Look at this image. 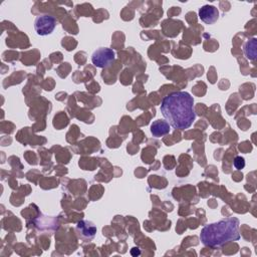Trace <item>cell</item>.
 <instances>
[{"instance_id": "1", "label": "cell", "mask_w": 257, "mask_h": 257, "mask_svg": "<svg viewBox=\"0 0 257 257\" xmlns=\"http://www.w3.org/2000/svg\"><path fill=\"white\" fill-rule=\"evenodd\" d=\"M161 113L174 129H189L196 120L194 99L186 92H175L165 97L161 103Z\"/></svg>"}, {"instance_id": "2", "label": "cell", "mask_w": 257, "mask_h": 257, "mask_svg": "<svg viewBox=\"0 0 257 257\" xmlns=\"http://www.w3.org/2000/svg\"><path fill=\"white\" fill-rule=\"evenodd\" d=\"M240 222L235 217H229L203 227L200 239L205 246L212 248L221 247L224 244L240 239Z\"/></svg>"}, {"instance_id": "3", "label": "cell", "mask_w": 257, "mask_h": 257, "mask_svg": "<svg viewBox=\"0 0 257 257\" xmlns=\"http://www.w3.org/2000/svg\"><path fill=\"white\" fill-rule=\"evenodd\" d=\"M57 27V20L55 17L50 15H43L36 19L35 30L36 33L41 37L52 35Z\"/></svg>"}, {"instance_id": "4", "label": "cell", "mask_w": 257, "mask_h": 257, "mask_svg": "<svg viewBox=\"0 0 257 257\" xmlns=\"http://www.w3.org/2000/svg\"><path fill=\"white\" fill-rule=\"evenodd\" d=\"M116 60V53L112 49L101 48L92 56L93 65L100 69L108 68Z\"/></svg>"}, {"instance_id": "5", "label": "cell", "mask_w": 257, "mask_h": 257, "mask_svg": "<svg viewBox=\"0 0 257 257\" xmlns=\"http://www.w3.org/2000/svg\"><path fill=\"white\" fill-rule=\"evenodd\" d=\"M199 19L206 25H213L219 19V12L213 6H204L199 10Z\"/></svg>"}, {"instance_id": "6", "label": "cell", "mask_w": 257, "mask_h": 257, "mask_svg": "<svg viewBox=\"0 0 257 257\" xmlns=\"http://www.w3.org/2000/svg\"><path fill=\"white\" fill-rule=\"evenodd\" d=\"M151 133L156 138H161L170 133V125L167 121L157 120L151 125Z\"/></svg>"}, {"instance_id": "7", "label": "cell", "mask_w": 257, "mask_h": 257, "mask_svg": "<svg viewBox=\"0 0 257 257\" xmlns=\"http://www.w3.org/2000/svg\"><path fill=\"white\" fill-rule=\"evenodd\" d=\"M78 230L81 232L84 237L93 238L97 233V228L94 226L93 223L88 221H81L78 223Z\"/></svg>"}, {"instance_id": "8", "label": "cell", "mask_w": 257, "mask_h": 257, "mask_svg": "<svg viewBox=\"0 0 257 257\" xmlns=\"http://www.w3.org/2000/svg\"><path fill=\"white\" fill-rule=\"evenodd\" d=\"M256 48H257V41L256 39H252L250 41H248L245 46H244V54L246 56V58L248 60H251V61H255L256 60V57H257V51H256Z\"/></svg>"}, {"instance_id": "9", "label": "cell", "mask_w": 257, "mask_h": 257, "mask_svg": "<svg viewBox=\"0 0 257 257\" xmlns=\"http://www.w3.org/2000/svg\"><path fill=\"white\" fill-rule=\"evenodd\" d=\"M233 165L237 170H242L245 167V160L242 157H236L233 161Z\"/></svg>"}]
</instances>
